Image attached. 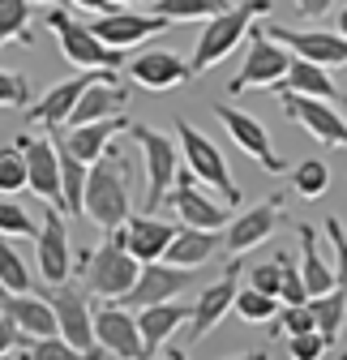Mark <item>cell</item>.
<instances>
[{
  "mask_svg": "<svg viewBox=\"0 0 347 360\" xmlns=\"http://www.w3.org/2000/svg\"><path fill=\"white\" fill-rule=\"evenodd\" d=\"M133 193H129V159L120 150H107L99 163H91V176H86V219H95L103 232L124 228V219Z\"/></svg>",
  "mask_w": 347,
  "mask_h": 360,
  "instance_id": "cell-1",
  "label": "cell"
},
{
  "mask_svg": "<svg viewBox=\"0 0 347 360\" xmlns=\"http://www.w3.org/2000/svg\"><path fill=\"white\" fill-rule=\"evenodd\" d=\"M81 270H86V292L95 296H107V300H124L129 292H133L138 275H142V262L124 249V232H107L99 249L81 253Z\"/></svg>",
  "mask_w": 347,
  "mask_h": 360,
  "instance_id": "cell-2",
  "label": "cell"
},
{
  "mask_svg": "<svg viewBox=\"0 0 347 360\" xmlns=\"http://www.w3.org/2000/svg\"><path fill=\"white\" fill-rule=\"evenodd\" d=\"M270 13V0H240V5H232V9H223V13H214L206 26H202V34H197V48H193V73H206V69H214L219 65L236 43L249 34V26L257 22V18H266Z\"/></svg>",
  "mask_w": 347,
  "mask_h": 360,
  "instance_id": "cell-3",
  "label": "cell"
},
{
  "mask_svg": "<svg viewBox=\"0 0 347 360\" xmlns=\"http://www.w3.org/2000/svg\"><path fill=\"white\" fill-rule=\"evenodd\" d=\"M124 133L142 150V167H146V210H155V206L167 202L171 185H176V176H181V142L167 138V133H159V129H150V124H129Z\"/></svg>",
  "mask_w": 347,
  "mask_h": 360,
  "instance_id": "cell-4",
  "label": "cell"
},
{
  "mask_svg": "<svg viewBox=\"0 0 347 360\" xmlns=\"http://www.w3.org/2000/svg\"><path fill=\"white\" fill-rule=\"evenodd\" d=\"M43 22L52 26V34L60 39V52L73 69H120L129 56L120 48H107V43L77 18H69L65 9H43Z\"/></svg>",
  "mask_w": 347,
  "mask_h": 360,
  "instance_id": "cell-5",
  "label": "cell"
},
{
  "mask_svg": "<svg viewBox=\"0 0 347 360\" xmlns=\"http://www.w3.org/2000/svg\"><path fill=\"white\" fill-rule=\"evenodd\" d=\"M292 69V48L266 30V26H249V52H244V65L240 73L228 82V95H240V90H257V86H279Z\"/></svg>",
  "mask_w": 347,
  "mask_h": 360,
  "instance_id": "cell-6",
  "label": "cell"
},
{
  "mask_svg": "<svg viewBox=\"0 0 347 360\" xmlns=\"http://www.w3.org/2000/svg\"><path fill=\"white\" fill-rule=\"evenodd\" d=\"M176 142H181V159L189 163V172L197 180H206V185L219 193L228 206H240V189H236V180H232V167L223 159V150L214 146L206 133H197L189 120L176 116Z\"/></svg>",
  "mask_w": 347,
  "mask_h": 360,
  "instance_id": "cell-7",
  "label": "cell"
},
{
  "mask_svg": "<svg viewBox=\"0 0 347 360\" xmlns=\"http://www.w3.org/2000/svg\"><path fill=\"white\" fill-rule=\"evenodd\" d=\"M279 112L292 120V124H300L309 133V138H317L322 146H339V150H347V116H343V108H334V103H326V99H309V95H279Z\"/></svg>",
  "mask_w": 347,
  "mask_h": 360,
  "instance_id": "cell-8",
  "label": "cell"
},
{
  "mask_svg": "<svg viewBox=\"0 0 347 360\" xmlns=\"http://www.w3.org/2000/svg\"><path fill=\"white\" fill-rule=\"evenodd\" d=\"M34 257H39V279L48 288L69 283V275H73V240H69V228H65V214L56 206H48V202H43V219H39Z\"/></svg>",
  "mask_w": 347,
  "mask_h": 360,
  "instance_id": "cell-9",
  "label": "cell"
},
{
  "mask_svg": "<svg viewBox=\"0 0 347 360\" xmlns=\"http://www.w3.org/2000/svg\"><path fill=\"white\" fill-rule=\"evenodd\" d=\"M52 300L56 309V330L60 339H69L77 352H103L99 339H95V309H91V296H86L81 288H69V283H56L43 292ZM107 356V352H103Z\"/></svg>",
  "mask_w": 347,
  "mask_h": 360,
  "instance_id": "cell-10",
  "label": "cell"
},
{
  "mask_svg": "<svg viewBox=\"0 0 347 360\" xmlns=\"http://www.w3.org/2000/svg\"><path fill=\"white\" fill-rule=\"evenodd\" d=\"M193 180H197V176H193L189 167L176 176V185H171V193H167L171 214H176L185 228H202V232L228 228V223H232V206H228V202H214L210 193H202Z\"/></svg>",
  "mask_w": 347,
  "mask_h": 360,
  "instance_id": "cell-11",
  "label": "cell"
},
{
  "mask_svg": "<svg viewBox=\"0 0 347 360\" xmlns=\"http://www.w3.org/2000/svg\"><path fill=\"white\" fill-rule=\"evenodd\" d=\"M214 120L228 129V138H232L249 159L262 163L266 176H283V159L275 155L270 133H266V124L257 120V116H249V112H240V108H232V103H214Z\"/></svg>",
  "mask_w": 347,
  "mask_h": 360,
  "instance_id": "cell-12",
  "label": "cell"
},
{
  "mask_svg": "<svg viewBox=\"0 0 347 360\" xmlns=\"http://www.w3.org/2000/svg\"><path fill=\"white\" fill-rule=\"evenodd\" d=\"M107 73H116V69H77L73 77L56 82L43 99H34L26 108V120L30 124H43V129H65L69 116H73V108H77V99L86 95V86L99 82V77H107Z\"/></svg>",
  "mask_w": 347,
  "mask_h": 360,
  "instance_id": "cell-13",
  "label": "cell"
},
{
  "mask_svg": "<svg viewBox=\"0 0 347 360\" xmlns=\"http://www.w3.org/2000/svg\"><path fill=\"white\" fill-rule=\"evenodd\" d=\"M91 30L107 43V48L129 52V48H138V43H146V39L171 30V22L159 18V13H150V9H112V13H99V18L91 22Z\"/></svg>",
  "mask_w": 347,
  "mask_h": 360,
  "instance_id": "cell-14",
  "label": "cell"
},
{
  "mask_svg": "<svg viewBox=\"0 0 347 360\" xmlns=\"http://www.w3.org/2000/svg\"><path fill=\"white\" fill-rule=\"evenodd\" d=\"M95 339L116 360H146V343H142L138 318L120 300H107V304L95 309Z\"/></svg>",
  "mask_w": 347,
  "mask_h": 360,
  "instance_id": "cell-15",
  "label": "cell"
},
{
  "mask_svg": "<svg viewBox=\"0 0 347 360\" xmlns=\"http://www.w3.org/2000/svg\"><path fill=\"white\" fill-rule=\"evenodd\" d=\"M240 292V262H228L223 279H214L210 288H202V296L189 304V343H202L214 326L228 318V309L236 304Z\"/></svg>",
  "mask_w": 347,
  "mask_h": 360,
  "instance_id": "cell-16",
  "label": "cell"
},
{
  "mask_svg": "<svg viewBox=\"0 0 347 360\" xmlns=\"http://www.w3.org/2000/svg\"><path fill=\"white\" fill-rule=\"evenodd\" d=\"M279 219H287V210H283V193H270L266 202H257L253 210L236 214V219L228 223V232H223L228 253L240 257V253H249V249H257V245H266V240L275 236V228H279Z\"/></svg>",
  "mask_w": 347,
  "mask_h": 360,
  "instance_id": "cell-17",
  "label": "cell"
},
{
  "mask_svg": "<svg viewBox=\"0 0 347 360\" xmlns=\"http://www.w3.org/2000/svg\"><path fill=\"white\" fill-rule=\"evenodd\" d=\"M18 150L26 155L30 193L60 210V150H56V138H34V133H26V138H18Z\"/></svg>",
  "mask_w": 347,
  "mask_h": 360,
  "instance_id": "cell-18",
  "label": "cell"
},
{
  "mask_svg": "<svg viewBox=\"0 0 347 360\" xmlns=\"http://www.w3.org/2000/svg\"><path fill=\"white\" fill-rule=\"evenodd\" d=\"M283 48H292V56L313 60L322 69H339L347 65V34L339 30H292V26H266Z\"/></svg>",
  "mask_w": 347,
  "mask_h": 360,
  "instance_id": "cell-19",
  "label": "cell"
},
{
  "mask_svg": "<svg viewBox=\"0 0 347 360\" xmlns=\"http://www.w3.org/2000/svg\"><path fill=\"white\" fill-rule=\"evenodd\" d=\"M189 283H193V270L171 266V262H146L142 275H138V283H133V292H129L120 304H124V309H129V304H133V309L163 304V300H176Z\"/></svg>",
  "mask_w": 347,
  "mask_h": 360,
  "instance_id": "cell-20",
  "label": "cell"
},
{
  "mask_svg": "<svg viewBox=\"0 0 347 360\" xmlns=\"http://www.w3.org/2000/svg\"><path fill=\"white\" fill-rule=\"evenodd\" d=\"M120 232H124V249L146 266V262H163L167 257V249H171V240H176L181 228L167 223V219H159V214H150V210H142V214H129Z\"/></svg>",
  "mask_w": 347,
  "mask_h": 360,
  "instance_id": "cell-21",
  "label": "cell"
},
{
  "mask_svg": "<svg viewBox=\"0 0 347 360\" xmlns=\"http://www.w3.org/2000/svg\"><path fill=\"white\" fill-rule=\"evenodd\" d=\"M129 77H133L142 90H155V95H163V90H176L193 77V65H185L176 52L167 48H146L142 56L129 60Z\"/></svg>",
  "mask_w": 347,
  "mask_h": 360,
  "instance_id": "cell-22",
  "label": "cell"
},
{
  "mask_svg": "<svg viewBox=\"0 0 347 360\" xmlns=\"http://www.w3.org/2000/svg\"><path fill=\"white\" fill-rule=\"evenodd\" d=\"M0 313L18 322V330L26 339H43V335H60L56 330V309L48 296H30V292H5L0 288Z\"/></svg>",
  "mask_w": 347,
  "mask_h": 360,
  "instance_id": "cell-23",
  "label": "cell"
},
{
  "mask_svg": "<svg viewBox=\"0 0 347 360\" xmlns=\"http://www.w3.org/2000/svg\"><path fill=\"white\" fill-rule=\"evenodd\" d=\"M275 95H309V99H326V103H334V108H347V95L339 90V82L330 77V69H322V65H313V60H300V56H292V69H287V77L279 82V86H270Z\"/></svg>",
  "mask_w": 347,
  "mask_h": 360,
  "instance_id": "cell-24",
  "label": "cell"
},
{
  "mask_svg": "<svg viewBox=\"0 0 347 360\" xmlns=\"http://www.w3.org/2000/svg\"><path fill=\"white\" fill-rule=\"evenodd\" d=\"M124 129H129V120H124V112H120V116H107V120H91V124H65L60 138H65V146H69L81 163H99V159L107 155L112 138H116V133H124Z\"/></svg>",
  "mask_w": 347,
  "mask_h": 360,
  "instance_id": "cell-25",
  "label": "cell"
},
{
  "mask_svg": "<svg viewBox=\"0 0 347 360\" xmlns=\"http://www.w3.org/2000/svg\"><path fill=\"white\" fill-rule=\"evenodd\" d=\"M124 108H129V90L116 82V73H107V77H99V82H91V86H86V95L77 99V108H73L69 124L107 120V116H120Z\"/></svg>",
  "mask_w": 347,
  "mask_h": 360,
  "instance_id": "cell-26",
  "label": "cell"
},
{
  "mask_svg": "<svg viewBox=\"0 0 347 360\" xmlns=\"http://www.w3.org/2000/svg\"><path fill=\"white\" fill-rule=\"evenodd\" d=\"M181 326H189V304H176V300H163V304H146L138 309V330H142V343H146V356L159 352Z\"/></svg>",
  "mask_w": 347,
  "mask_h": 360,
  "instance_id": "cell-27",
  "label": "cell"
},
{
  "mask_svg": "<svg viewBox=\"0 0 347 360\" xmlns=\"http://www.w3.org/2000/svg\"><path fill=\"white\" fill-rule=\"evenodd\" d=\"M296 232H300V275H305L309 296L334 292L339 288V275H334V266L317 249V228H313V223H296Z\"/></svg>",
  "mask_w": 347,
  "mask_h": 360,
  "instance_id": "cell-28",
  "label": "cell"
},
{
  "mask_svg": "<svg viewBox=\"0 0 347 360\" xmlns=\"http://www.w3.org/2000/svg\"><path fill=\"white\" fill-rule=\"evenodd\" d=\"M56 150H60V214H86V176L91 163H81L56 129Z\"/></svg>",
  "mask_w": 347,
  "mask_h": 360,
  "instance_id": "cell-29",
  "label": "cell"
},
{
  "mask_svg": "<svg viewBox=\"0 0 347 360\" xmlns=\"http://www.w3.org/2000/svg\"><path fill=\"white\" fill-rule=\"evenodd\" d=\"M219 245H223L219 232H202V228H185V223H181V232H176V240H171V249H167L163 262L197 270V266H206L214 253H219Z\"/></svg>",
  "mask_w": 347,
  "mask_h": 360,
  "instance_id": "cell-30",
  "label": "cell"
},
{
  "mask_svg": "<svg viewBox=\"0 0 347 360\" xmlns=\"http://www.w3.org/2000/svg\"><path fill=\"white\" fill-rule=\"evenodd\" d=\"M223 9H232V0H150V13L167 22H210Z\"/></svg>",
  "mask_w": 347,
  "mask_h": 360,
  "instance_id": "cell-31",
  "label": "cell"
},
{
  "mask_svg": "<svg viewBox=\"0 0 347 360\" xmlns=\"http://www.w3.org/2000/svg\"><path fill=\"white\" fill-rule=\"evenodd\" d=\"M309 309H313V318H317V335L326 343H334L339 330H343V318H347V292L334 288L326 296H309Z\"/></svg>",
  "mask_w": 347,
  "mask_h": 360,
  "instance_id": "cell-32",
  "label": "cell"
},
{
  "mask_svg": "<svg viewBox=\"0 0 347 360\" xmlns=\"http://www.w3.org/2000/svg\"><path fill=\"white\" fill-rule=\"evenodd\" d=\"M5 43H34L30 34V0H0V48Z\"/></svg>",
  "mask_w": 347,
  "mask_h": 360,
  "instance_id": "cell-33",
  "label": "cell"
},
{
  "mask_svg": "<svg viewBox=\"0 0 347 360\" xmlns=\"http://www.w3.org/2000/svg\"><path fill=\"white\" fill-rule=\"evenodd\" d=\"M292 189L305 202L326 198V189H330V163L326 159H300L296 172H292Z\"/></svg>",
  "mask_w": 347,
  "mask_h": 360,
  "instance_id": "cell-34",
  "label": "cell"
},
{
  "mask_svg": "<svg viewBox=\"0 0 347 360\" xmlns=\"http://www.w3.org/2000/svg\"><path fill=\"white\" fill-rule=\"evenodd\" d=\"M236 318L240 322H275L279 318V296H266V292H257V288H240L236 292Z\"/></svg>",
  "mask_w": 347,
  "mask_h": 360,
  "instance_id": "cell-35",
  "label": "cell"
},
{
  "mask_svg": "<svg viewBox=\"0 0 347 360\" xmlns=\"http://www.w3.org/2000/svg\"><path fill=\"white\" fill-rule=\"evenodd\" d=\"M30 360H103V352H77L69 339L60 335H43V339H30L26 343Z\"/></svg>",
  "mask_w": 347,
  "mask_h": 360,
  "instance_id": "cell-36",
  "label": "cell"
},
{
  "mask_svg": "<svg viewBox=\"0 0 347 360\" xmlns=\"http://www.w3.org/2000/svg\"><path fill=\"white\" fill-rule=\"evenodd\" d=\"M22 189H30L26 155L18 150V142H13V146H0V193L13 198V193H22Z\"/></svg>",
  "mask_w": 347,
  "mask_h": 360,
  "instance_id": "cell-37",
  "label": "cell"
},
{
  "mask_svg": "<svg viewBox=\"0 0 347 360\" xmlns=\"http://www.w3.org/2000/svg\"><path fill=\"white\" fill-rule=\"evenodd\" d=\"M30 283H34V279H30L22 253L9 249V240L0 236V288H5V292H30Z\"/></svg>",
  "mask_w": 347,
  "mask_h": 360,
  "instance_id": "cell-38",
  "label": "cell"
},
{
  "mask_svg": "<svg viewBox=\"0 0 347 360\" xmlns=\"http://www.w3.org/2000/svg\"><path fill=\"white\" fill-rule=\"evenodd\" d=\"M305 330H317V318H313V309H309V300L305 304H283V313L275 318V326H270V335H305Z\"/></svg>",
  "mask_w": 347,
  "mask_h": 360,
  "instance_id": "cell-39",
  "label": "cell"
},
{
  "mask_svg": "<svg viewBox=\"0 0 347 360\" xmlns=\"http://www.w3.org/2000/svg\"><path fill=\"white\" fill-rule=\"evenodd\" d=\"M0 236H39V223L5 193H0Z\"/></svg>",
  "mask_w": 347,
  "mask_h": 360,
  "instance_id": "cell-40",
  "label": "cell"
},
{
  "mask_svg": "<svg viewBox=\"0 0 347 360\" xmlns=\"http://www.w3.org/2000/svg\"><path fill=\"white\" fill-rule=\"evenodd\" d=\"M283 262V288H279V300L283 304H305L309 300V288H305V275H300V262L296 257H279Z\"/></svg>",
  "mask_w": 347,
  "mask_h": 360,
  "instance_id": "cell-41",
  "label": "cell"
},
{
  "mask_svg": "<svg viewBox=\"0 0 347 360\" xmlns=\"http://www.w3.org/2000/svg\"><path fill=\"white\" fill-rule=\"evenodd\" d=\"M0 108H30V82L0 69Z\"/></svg>",
  "mask_w": 347,
  "mask_h": 360,
  "instance_id": "cell-42",
  "label": "cell"
},
{
  "mask_svg": "<svg viewBox=\"0 0 347 360\" xmlns=\"http://www.w3.org/2000/svg\"><path fill=\"white\" fill-rule=\"evenodd\" d=\"M326 347H330V343H326L317 330H305V335H292V339H287V356H292V360H322Z\"/></svg>",
  "mask_w": 347,
  "mask_h": 360,
  "instance_id": "cell-43",
  "label": "cell"
},
{
  "mask_svg": "<svg viewBox=\"0 0 347 360\" xmlns=\"http://www.w3.org/2000/svg\"><path fill=\"white\" fill-rule=\"evenodd\" d=\"M326 236H330V245H334V275H339V288L347 292V232H343V223L330 214L326 219Z\"/></svg>",
  "mask_w": 347,
  "mask_h": 360,
  "instance_id": "cell-44",
  "label": "cell"
},
{
  "mask_svg": "<svg viewBox=\"0 0 347 360\" xmlns=\"http://www.w3.org/2000/svg\"><path fill=\"white\" fill-rule=\"evenodd\" d=\"M249 288L266 292V296H279V288H283V262H266V266H253V270H249Z\"/></svg>",
  "mask_w": 347,
  "mask_h": 360,
  "instance_id": "cell-45",
  "label": "cell"
},
{
  "mask_svg": "<svg viewBox=\"0 0 347 360\" xmlns=\"http://www.w3.org/2000/svg\"><path fill=\"white\" fill-rule=\"evenodd\" d=\"M22 343H30V339L18 330V322H13V318H5V313H0V356L13 352V347H22Z\"/></svg>",
  "mask_w": 347,
  "mask_h": 360,
  "instance_id": "cell-46",
  "label": "cell"
},
{
  "mask_svg": "<svg viewBox=\"0 0 347 360\" xmlns=\"http://www.w3.org/2000/svg\"><path fill=\"white\" fill-rule=\"evenodd\" d=\"M296 9H300V18H326L330 9H334V0H296Z\"/></svg>",
  "mask_w": 347,
  "mask_h": 360,
  "instance_id": "cell-47",
  "label": "cell"
},
{
  "mask_svg": "<svg viewBox=\"0 0 347 360\" xmlns=\"http://www.w3.org/2000/svg\"><path fill=\"white\" fill-rule=\"evenodd\" d=\"M73 5H77V9H86V13H112V9H116L112 0H73Z\"/></svg>",
  "mask_w": 347,
  "mask_h": 360,
  "instance_id": "cell-48",
  "label": "cell"
},
{
  "mask_svg": "<svg viewBox=\"0 0 347 360\" xmlns=\"http://www.w3.org/2000/svg\"><path fill=\"white\" fill-rule=\"evenodd\" d=\"M112 5H116V9H133V5H146V9H150V0H112Z\"/></svg>",
  "mask_w": 347,
  "mask_h": 360,
  "instance_id": "cell-49",
  "label": "cell"
},
{
  "mask_svg": "<svg viewBox=\"0 0 347 360\" xmlns=\"http://www.w3.org/2000/svg\"><path fill=\"white\" fill-rule=\"evenodd\" d=\"M163 360H189V356H185V347H176V343H171V347H167V356H163Z\"/></svg>",
  "mask_w": 347,
  "mask_h": 360,
  "instance_id": "cell-50",
  "label": "cell"
},
{
  "mask_svg": "<svg viewBox=\"0 0 347 360\" xmlns=\"http://www.w3.org/2000/svg\"><path fill=\"white\" fill-rule=\"evenodd\" d=\"M334 30H339V34H347V9H339V18H334Z\"/></svg>",
  "mask_w": 347,
  "mask_h": 360,
  "instance_id": "cell-51",
  "label": "cell"
},
{
  "mask_svg": "<svg viewBox=\"0 0 347 360\" xmlns=\"http://www.w3.org/2000/svg\"><path fill=\"white\" fill-rule=\"evenodd\" d=\"M228 360H270L266 352H249V356H228Z\"/></svg>",
  "mask_w": 347,
  "mask_h": 360,
  "instance_id": "cell-52",
  "label": "cell"
},
{
  "mask_svg": "<svg viewBox=\"0 0 347 360\" xmlns=\"http://www.w3.org/2000/svg\"><path fill=\"white\" fill-rule=\"evenodd\" d=\"M0 360H30V352H18V347H13V352H5Z\"/></svg>",
  "mask_w": 347,
  "mask_h": 360,
  "instance_id": "cell-53",
  "label": "cell"
},
{
  "mask_svg": "<svg viewBox=\"0 0 347 360\" xmlns=\"http://www.w3.org/2000/svg\"><path fill=\"white\" fill-rule=\"evenodd\" d=\"M339 360H347V343H343V347H339Z\"/></svg>",
  "mask_w": 347,
  "mask_h": 360,
  "instance_id": "cell-54",
  "label": "cell"
},
{
  "mask_svg": "<svg viewBox=\"0 0 347 360\" xmlns=\"http://www.w3.org/2000/svg\"><path fill=\"white\" fill-rule=\"evenodd\" d=\"M34 5H56V0H34Z\"/></svg>",
  "mask_w": 347,
  "mask_h": 360,
  "instance_id": "cell-55",
  "label": "cell"
}]
</instances>
